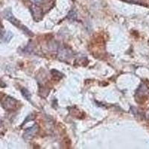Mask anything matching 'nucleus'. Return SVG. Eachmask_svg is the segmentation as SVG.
Wrapping results in <instances>:
<instances>
[{
  "label": "nucleus",
  "mask_w": 149,
  "mask_h": 149,
  "mask_svg": "<svg viewBox=\"0 0 149 149\" xmlns=\"http://www.w3.org/2000/svg\"><path fill=\"white\" fill-rule=\"evenodd\" d=\"M31 2H35V3H37V2H41L42 0H31Z\"/></svg>",
  "instance_id": "3"
},
{
  "label": "nucleus",
  "mask_w": 149,
  "mask_h": 149,
  "mask_svg": "<svg viewBox=\"0 0 149 149\" xmlns=\"http://www.w3.org/2000/svg\"><path fill=\"white\" fill-rule=\"evenodd\" d=\"M1 30H2V28H1V26H0V32H1Z\"/></svg>",
  "instance_id": "4"
},
{
  "label": "nucleus",
  "mask_w": 149,
  "mask_h": 149,
  "mask_svg": "<svg viewBox=\"0 0 149 149\" xmlns=\"http://www.w3.org/2000/svg\"><path fill=\"white\" fill-rule=\"evenodd\" d=\"M16 104H17V102L14 100V98H10V97L6 98L3 102V107L8 110L14 109L16 107Z\"/></svg>",
  "instance_id": "1"
},
{
  "label": "nucleus",
  "mask_w": 149,
  "mask_h": 149,
  "mask_svg": "<svg viewBox=\"0 0 149 149\" xmlns=\"http://www.w3.org/2000/svg\"><path fill=\"white\" fill-rule=\"evenodd\" d=\"M4 17L7 19H8L10 22H11L12 23H14V25H17V26H18V21H17L15 18H14V16L12 15V14L10 13V10H5V11L4 12Z\"/></svg>",
  "instance_id": "2"
}]
</instances>
